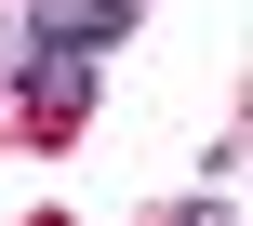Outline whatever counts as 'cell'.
I'll use <instances>...</instances> for the list:
<instances>
[{
  "mask_svg": "<svg viewBox=\"0 0 253 226\" xmlns=\"http://www.w3.org/2000/svg\"><path fill=\"white\" fill-rule=\"evenodd\" d=\"M27 107H40V133H67L93 107V53L80 40H27Z\"/></svg>",
  "mask_w": 253,
  "mask_h": 226,
  "instance_id": "cell-1",
  "label": "cell"
}]
</instances>
